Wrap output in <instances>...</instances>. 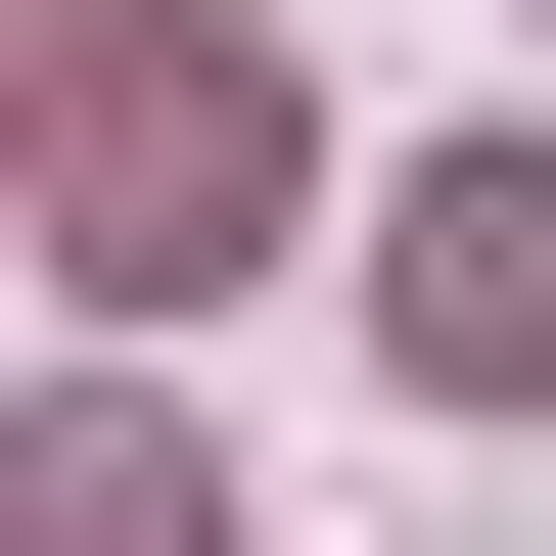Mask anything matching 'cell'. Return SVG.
<instances>
[{"mask_svg":"<svg viewBox=\"0 0 556 556\" xmlns=\"http://www.w3.org/2000/svg\"><path fill=\"white\" fill-rule=\"evenodd\" d=\"M47 186H93V278H232L278 232V93L186 47V0H47Z\"/></svg>","mask_w":556,"mask_h":556,"instance_id":"6da1fadb","label":"cell"},{"mask_svg":"<svg viewBox=\"0 0 556 556\" xmlns=\"http://www.w3.org/2000/svg\"><path fill=\"white\" fill-rule=\"evenodd\" d=\"M371 325H417V371H556V139H417V186H371Z\"/></svg>","mask_w":556,"mask_h":556,"instance_id":"7a4b0ae2","label":"cell"},{"mask_svg":"<svg viewBox=\"0 0 556 556\" xmlns=\"http://www.w3.org/2000/svg\"><path fill=\"white\" fill-rule=\"evenodd\" d=\"M47 556H186V417H47Z\"/></svg>","mask_w":556,"mask_h":556,"instance_id":"3957f363","label":"cell"}]
</instances>
